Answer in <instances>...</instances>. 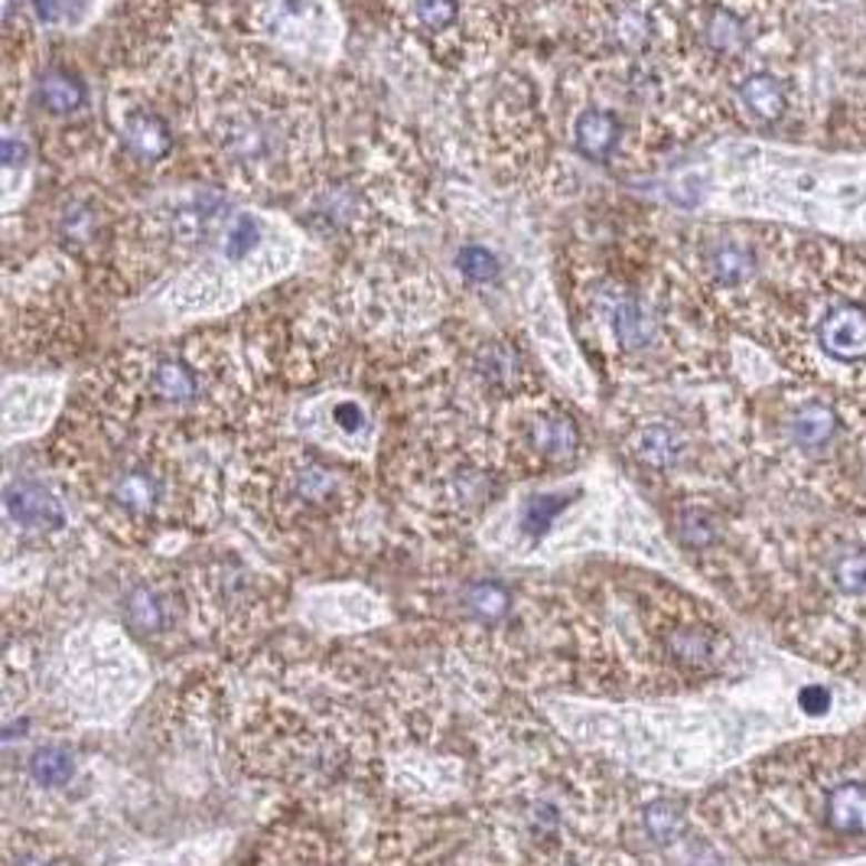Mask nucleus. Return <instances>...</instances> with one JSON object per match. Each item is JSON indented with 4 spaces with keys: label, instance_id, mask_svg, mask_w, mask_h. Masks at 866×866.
Instances as JSON below:
<instances>
[{
    "label": "nucleus",
    "instance_id": "1",
    "mask_svg": "<svg viewBox=\"0 0 866 866\" xmlns=\"http://www.w3.org/2000/svg\"><path fill=\"white\" fill-rule=\"evenodd\" d=\"M3 508H7L13 525L27 531H59L66 525L62 502L40 482H10L7 492H3Z\"/></svg>",
    "mask_w": 866,
    "mask_h": 866
},
{
    "label": "nucleus",
    "instance_id": "2",
    "mask_svg": "<svg viewBox=\"0 0 866 866\" xmlns=\"http://www.w3.org/2000/svg\"><path fill=\"white\" fill-rule=\"evenodd\" d=\"M818 345L837 362L866 359V313L860 306H834L818 326Z\"/></svg>",
    "mask_w": 866,
    "mask_h": 866
},
{
    "label": "nucleus",
    "instance_id": "3",
    "mask_svg": "<svg viewBox=\"0 0 866 866\" xmlns=\"http://www.w3.org/2000/svg\"><path fill=\"white\" fill-rule=\"evenodd\" d=\"M610 323H613V333L620 339V345L628 349V352H642L648 349L655 336H658V320L655 313L638 300V296H616L610 303Z\"/></svg>",
    "mask_w": 866,
    "mask_h": 866
},
{
    "label": "nucleus",
    "instance_id": "4",
    "mask_svg": "<svg viewBox=\"0 0 866 866\" xmlns=\"http://www.w3.org/2000/svg\"><path fill=\"white\" fill-rule=\"evenodd\" d=\"M124 144L141 160H160L173 150V134L167 121L153 111H134L124 121Z\"/></svg>",
    "mask_w": 866,
    "mask_h": 866
},
{
    "label": "nucleus",
    "instance_id": "5",
    "mask_svg": "<svg viewBox=\"0 0 866 866\" xmlns=\"http://www.w3.org/2000/svg\"><path fill=\"white\" fill-rule=\"evenodd\" d=\"M577 150L590 160H606L620 144V121L603 108H586L577 118Z\"/></svg>",
    "mask_w": 866,
    "mask_h": 866
},
{
    "label": "nucleus",
    "instance_id": "6",
    "mask_svg": "<svg viewBox=\"0 0 866 866\" xmlns=\"http://www.w3.org/2000/svg\"><path fill=\"white\" fill-rule=\"evenodd\" d=\"M827 827L837 834H866V785L847 782L827 795Z\"/></svg>",
    "mask_w": 866,
    "mask_h": 866
},
{
    "label": "nucleus",
    "instance_id": "7",
    "mask_svg": "<svg viewBox=\"0 0 866 866\" xmlns=\"http://www.w3.org/2000/svg\"><path fill=\"white\" fill-rule=\"evenodd\" d=\"M531 443L547 460H571L580 446L577 424L571 417H564V414H544L531 427Z\"/></svg>",
    "mask_w": 866,
    "mask_h": 866
},
{
    "label": "nucleus",
    "instance_id": "8",
    "mask_svg": "<svg viewBox=\"0 0 866 866\" xmlns=\"http://www.w3.org/2000/svg\"><path fill=\"white\" fill-rule=\"evenodd\" d=\"M222 212H225V199L195 195L173 212V235L180 241H199L219 225Z\"/></svg>",
    "mask_w": 866,
    "mask_h": 866
},
{
    "label": "nucleus",
    "instance_id": "9",
    "mask_svg": "<svg viewBox=\"0 0 866 866\" xmlns=\"http://www.w3.org/2000/svg\"><path fill=\"white\" fill-rule=\"evenodd\" d=\"M124 623L138 635H160L170 626L167 600L153 586H134L124 600Z\"/></svg>",
    "mask_w": 866,
    "mask_h": 866
},
{
    "label": "nucleus",
    "instance_id": "10",
    "mask_svg": "<svg viewBox=\"0 0 866 866\" xmlns=\"http://www.w3.org/2000/svg\"><path fill=\"white\" fill-rule=\"evenodd\" d=\"M739 98H743V104H746V111L756 118V121H778L782 114H785V89H782V82L769 75V72H756V75H749L743 85H739Z\"/></svg>",
    "mask_w": 866,
    "mask_h": 866
},
{
    "label": "nucleus",
    "instance_id": "11",
    "mask_svg": "<svg viewBox=\"0 0 866 866\" xmlns=\"http://www.w3.org/2000/svg\"><path fill=\"white\" fill-rule=\"evenodd\" d=\"M150 387L160 401H170V404H183V401H193L195 391H199V382H195V372L180 362V359H163L157 362L153 375H150Z\"/></svg>",
    "mask_w": 866,
    "mask_h": 866
},
{
    "label": "nucleus",
    "instance_id": "12",
    "mask_svg": "<svg viewBox=\"0 0 866 866\" xmlns=\"http://www.w3.org/2000/svg\"><path fill=\"white\" fill-rule=\"evenodd\" d=\"M681 450H684L681 436H677L672 427H665V424H652V427H645V431L638 433V440H635V453H638V460H642L645 466H655V470H668V466H674V463L681 460Z\"/></svg>",
    "mask_w": 866,
    "mask_h": 866
},
{
    "label": "nucleus",
    "instance_id": "13",
    "mask_svg": "<svg viewBox=\"0 0 866 866\" xmlns=\"http://www.w3.org/2000/svg\"><path fill=\"white\" fill-rule=\"evenodd\" d=\"M40 101L43 108L52 111V114H69L75 108H82L85 101V85L82 79H75L72 72H62V69H52L40 79Z\"/></svg>",
    "mask_w": 866,
    "mask_h": 866
},
{
    "label": "nucleus",
    "instance_id": "14",
    "mask_svg": "<svg viewBox=\"0 0 866 866\" xmlns=\"http://www.w3.org/2000/svg\"><path fill=\"white\" fill-rule=\"evenodd\" d=\"M114 502L128 512H150L160 499V480L147 470H128L114 480Z\"/></svg>",
    "mask_w": 866,
    "mask_h": 866
},
{
    "label": "nucleus",
    "instance_id": "15",
    "mask_svg": "<svg viewBox=\"0 0 866 866\" xmlns=\"http://www.w3.org/2000/svg\"><path fill=\"white\" fill-rule=\"evenodd\" d=\"M30 778L43 788H59L66 785L72 775H75V759L69 749L62 746H40L33 756H30Z\"/></svg>",
    "mask_w": 866,
    "mask_h": 866
},
{
    "label": "nucleus",
    "instance_id": "16",
    "mask_svg": "<svg viewBox=\"0 0 866 866\" xmlns=\"http://www.w3.org/2000/svg\"><path fill=\"white\" fill-rule=\"evenodd\" d=\"M834 431H837V417L827 404H808L792 421V433L805 450H818L824 443H830Z\"/></svg>",
    "mask_w": 866,
    "mask_h": 866
},
{
    "label": "nucleus",
    "instance_id": "17",
    "mask_svg": "<svg viewBox=\"0 0 866 866\" xmlns=\"http://www.w3.org/2000/svg\"><path fill=\"white\" fill-rule=\"evenodd\" d=\"M711 271H714V278H717L721 284L736 288V284H746V281L753 278L756 258H753V251H746L743 244L726 241V244H721V248L711 254Z\"/></svg>",
    "mask_w": 866,
    "mask_h": 866
},
{
    "label": "nucleus",
    "instance_id": "18",
    "mask_svg": "<svg viewBox=\"0 0 866 866\" xmlns=\"http://www.w3.org/2000/svg\"><path fill=\"white\" fill-rule=\"evenodd\" d=\"M704 40L707 47L717 49V52H743L746 43H749V33H746V23L733 13V10H714L707 17V27H704Z\"/></svg>",
    "mask_w": 866,
    "mask_h": 866
},
{
    "label": "nucleus",
    "instance_id": "19",
    "mask_svg": "<svg viewBox=\"0 0 866 866\" xmlns=\"http://www.w3.org/2000/svg\"><path fill=\"white\" fill-rule=\"evenodd\" d=\"M567 502H571V495H557V492L528 499L525 508H522V531H525L528 537H541L544 531L561 518V512L567 508Z\"/></svg>",
    "mask_w": 866,
    "mask_h": 866
},
{
    "label": "nucleus",
    "instance_id": "20",
    "mask_svg": "<svg viewBox=\"0 0 866 866\" xmlns=\"http://www.w3.org/2000/svg\"><path fill=\"white\" fill-rule=\"evenodd\" d=\"M466 610L473 616H480L485 623L492 620H502L508 613V590L502 583H492V580H482V583H473L466 590Z\"/></svg>",
    "mask_w": 866,
    "mask_h": 866
},
{
    "label": "nucleus",
    "instance_id": "21",
    "mask_svg": "<svg viewBox=\"0 0 866 866\" xmlns=\"http://www.w3.org/2000/svg\"><path fill=\"white\" fill-rule=\"evenodd\" d=\"M480 372L485 375V382L508 387L518 379V355H515L505 342H492V345L482 349Z\"/></svg>",
    "mask_w": 866,
    "mask_h": 866
},
{
    "label": "nucleus",
    "instance_id": "22",
    "mask_svg": "<svg viewBox=\"0 0 866 866\" xmlns=\"http://www.w3.org/2000/svg\"><path fill=\"white\" fill-rule=\"evenodd\" d=\"M681 827H684V815H681V808L668 802V798H662V802H652L648 808H645V830H648V837L655 840V844H672L674 837L681 834Z\"/></svg>",
    "mask_w": 866,
    "mask_h": 866
},
{
    "label": "nucleus",
    "instance_id": "23",
    "mask_svg": "<svg viewBox=\"0 0 866 866\" xmlns=\"http://www.w3.org/2000/svg\"><path fill=\"white\" fill-rule=\"evenodd\" d=\"M613 40L623 49H628V52L645 49L648 40H652V20L638 7H628L613 20Z\"/></svg>",
    "mask_w": 866,
    "mask_h": 866
},
{
    "label": "nucleus",
    "instance_id": "24",
    "mask_svg": "<svg viewBox=\"0 0 866 866\" xmlns=\"http://www.w3.org/2000/svg\"><path fill=\"white\" fill-rule=\"evenodd\" d=\"M456 268L470 284H492L499 278V258L482 244H466L456 258Z\"/></svg>",
    "mask_w": 866,
    "mask_h": 866
},
{
    "label": "nucleus",
    "instance_id": "25",
    "mask_svg": "<svg viewBox=\"0 0 866 866\" xmlns=\"http://www.w3.org/2000/svg\"><path fill=\"white\" fill-rule=\"evenodd\" d=\"M229 144L232 150L239 153V157H261V153H268V128L264 124H258L254 118H244L235 124V131L229 134Z\"/></svg>",
    "mask_w": 866,
    "mask_h": 866
},
{
    "label": "nucleus",
    "instance_id": "26",
    "mask_svg": "<svg viewBox=\"0 0 866 866\" xmlns=\"http://www.w3.org/2000/svg\"><path fill=\"white\" fill-rule=\"evenodd\" d=\"M677 534L687 547H707L717 541V525L707 512H684L681 522H677Z\"/></svg>",
    "mask_w": 866,
    "mask_h": 866
},
{
    "label": "nucleus",
    "instance_id": "27",
    "mask_svg": "<svg viewBox=\"0 0 866 866\" xmlns=\"http://www.w3.org/2000/svg\"><path fill=\"white\" fill-rule=\"evenodd\" d=\"M258 241H261L258 222H254L251 215H239V219L229 225V232H225V254H229V258H244V254H251V251L258 248Z\"/></svg>",
    "mask_w": 866,
    "mask_h": 866
},
{
    "label": "nucleus",
    "instance_id": "28",
    "mask_svg": "<svg viewBox=\"0 0 866 866\" xmlns=\"http://www.w3.org/2000/svg\"><path fill=\"white\" fill-rule=\"evenodd\" d=\"M59 232H62V239L75 241V244L92 239V232H95V215H92V209L82 205V202L66 205L62 222H59Z\"/></svg>",
    "mask_w": 866,
    "mask_h": 866
},
{
    "label": "nucleus",
    "instance_id": "29",
    "mask_svg": "<svg viewBox=\"0 0 866 866\" xmlns=\"http://www.w3.org/2000/svg\"><path fill=\"white\" fill-rule=\"evenodd\" d=\"M333 489H336V476L323 466H306L296 473V492L306 502H323L333 495Z\"/></svg>",
    "mask_w": 866,
    "mask_h": 866
},
{
    "label": "nucleus",
    "instance_id": "30",
    "mask_svg": "<svg viewBox=\"0 0 866 866\" xmlns=\"http://www.w3.org/2000/svg\"><path fill=\"white\" fill-rule=\"evenodd\" d=\"M414 13L424 27L446 30L460 17V0H414Z\"/></svg>",
    "mask_w": 866,
    "mask_h": 866
},
{
    "label": "nucleus",
    "instance_id": "31",
    "mask_svg": "<svg viewBox=\"0 0 866 866\" xmlns=\"http://www.w3.org/2000/svg\"><path fill=\"white\" fill-rule=\"evenodd\" d=\"M672 652L681 658V662H704L711 655V635H704L701 628H684V632H674L672 638Z\"/></svg>",
    "mask_w": 866,
    "mask_h": 866
},
{
    "label": "nucleus",
    "instance_id": "32",
    "mask_svg": "<svg viewBox=\"0 0 866 866\" xmlns=\"http://www.w3.org/2000/svg\"><path fill=\"white\" fill-rule=\"evenodd\" d=\"M834 580L844 593H866V554H847L837 561Z\"/></svg>",
    "mask_w": 866,
    "mask_h": 866
},
{
    "label": "nucleus",
    "instance_id": "33",
    "mask_svg": "<svg viewBox=\"0 0 866 866\" xmlns=\"http://www.w3.org/2000/svg\"><path fill=\"white\" fill-rule=\"evenodd\" d=\"M352 209H355V202H352V195L349 193H330L320 202V212L326 215V225H330V229H333V225H345L349 215H352Z\"/></svg>",
    "mask_w": 866,
    "mask_h": 866
},
{
    "label": "nucleus",
    "instance_id": "34",
    "mask_svg": "<svg viewBox=\"0 0 866 866\" xmlns=\"http://www.w3.org/2000/svg\"><path fill=\"white\" fill-rule=\"evenodd\" d=\"M333 421L339 424V431L359 433L362 427H365L362 404H355V401H342V404H336V411H333Z\"/></svg>",
    "mask_w": 866,
    "mask_h": 866
},
{
    "label": "nucleus",
    "instance_id": "35",
    "mask_svg": "<svg viewBox=\"0 0 866 866\" xmlns=\"http://www.w3.org/2000/svg\"><path fill=\"white\" fill-rule=\"evenodd\" d=\"M798 704H802V711L805 714H827L830 711V691L827 687H820V684H812V687H805L802 694H798Z\"/></svg>",
    "mask_w": 866,
    "mask_h": 866
},
{
    "label": "nucleus",
    "instance_id": "36",
    "mask_svg": "<svg viewBox=\"0 0 866 866\" xmlns=\"http://www.w3.org/2000/svg\"><path fill=\"white\" fill-rule=\"evenodd\" d=\"M27 163V144L20 138H3V167Z\"/></svg>",
    "mask_w": 866,
    "mask_h": 866
},
{
    "label": "nucleus",
    "instance_id": "37",
    "mask_svg": "<svg viewBox=\"0 0 866 866\" xmlns=\"http://www.w3.org/2000/svg\"><path fill=\"white\" fill-rule=\"evenodd\" d=\"M17 866H52L49 860H40V857H27V860H20Z\"/></svg>",
    "mask_w": 866,
    "mask_h": 866
},
{
    "label": "nucleus",
    "instance_id": "38",
    "mask_svg": "<svg viewBox=\"0 0 866 866\" xmlns=\"http://www.w3.org/2000/svg\"><path fill=\"white\" fill-rule=\"evenodd\" d=\"M62 3H69V7H75V0H62ZM79 3H89V0H79Z\"/></svg>",
    "mask_w": 866,
    "mask_h": 866
}]
</instances>
